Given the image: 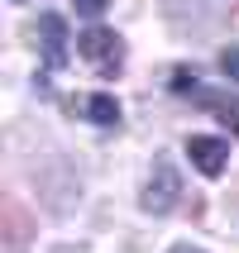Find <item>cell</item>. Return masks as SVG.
Listing matches in <instances>:
<instances>
[{"label": "cell", "instance_id": "cell-6", "mask_svg": "<svg viewBox=\"0 0 239 253\" xmlns=\"http://www.w3.org/2000/svg\"><path fill=\"white\" fill-rule=\"evenodd\" d=\"M191 100L201 110H211L220 125H230V134H239V96L230 91H206V86H191Z\"/></svg>", "mask_w": 239, "mask_h": 253}, {"label": "cell", "instance_id": "cell-2", "mask_svg": "<svg viewBox=\"0 0 239 253\" xmlns=\"http://www.w3.org/2000/svg\"><path fill=\"white\" fill-rule=\"evenodd\" d=\"M177 201H182V182H177L172 163H153V177H148V186H143L139 206H143L148 215H168Z\"/></svg>", "mask_w": 239, "mask_h": 253}, {"label": "cell", "instance_id": "cell-4", "mask_svg": "<svg viewBox=\"0 0 239 253\" xmlns=\"http://www.w3.org/2000/svg\"><path fill=\"white\" fill-rule=\"evenodd\" d=\"M67 110L86 125H120V100L105 96V91H82V96L67 100Z\"/></svg>", "mask_w": 239, "mask_h": 253}, {"label": "cell", "instance_id": "cell-9", "mask_svg": "<svg viewBox=\"0 0 239 253\" xmlns=\"http://www.w3.org/2000/svg\"><path fill=\"white\" fill-rule=\"evenodd\" d=\"M168 253H206V249H196V244H177V249H168Z\"/></svg>", "mask_w": 239, "mask_h": 253}, {"label": "cell", "instance_id": "cell-5", "mask_svg": "<svg viewBox=\"0 0 239 253\" xmlns=\"http://www.w3.org/2000/svg\"><path fill=\"white\" fill-rule=\"evenodd\" d=\"M39 43H43V62L62 67L67 62V19L62 14H43L39 19Z\"/></svg>", "mask_w": 239, "mask_h": 253}, {"label": "cell", "instance_id": "cell-8", "mask_svg": "<svg viewBox=\"0 0 239 253\" xmlns=\"http://www.w3.org/2000/svg\"><path fill=\"white\" fill-rule=\"evenodd\" d=\"M105 5H110V0H77V14H86V19H100V14H105Z\"/></svg>", "mask_w": 239, "mask_h": 253}, {"label": "cell", "instance_id": "cell-3", "mask_svg": "<svg viewBox=\"0 0 239 253\" xmlns=\"http://www.w3.org/2000/svg\"><path fill=\"white\" fill-rule=\"evenodd\" d=\"M187 158H191V168L201 177H220L230 168V143L215 139V134H191L187 139Z\"/></svg>", "mask_w": 239, "mask_h": 253}, {"label": "cell", "instance_id": "cell-1", "mask_svg": "<svg viewBox=\"0 0 239 253\" xmlns=\"http://www.w3.org/2000/svg\"><path fill=\"white\" fill-rule=\"evenodd\" d=\"M77 53H82L100 77H110V72H120V62H125V43H120V34L96 24V29H86V34H77Z\"/></svg>", "mask_w": 239, "mask_h": 253}, {"label": "cell", "instance_id": "cell-7", "mask_svg": "<svg viewBox=\"0 0 239 253\" xmlns=\"http://www.w3.org/2000/svg\"><path fill=\"white\" fill-rule=\"evenodd\" d=\"M220 72H225L230 82H239V48H225L220 53Z\"/></svg>", "mask_w": 239, "mask_h": 253}]
</instances>
